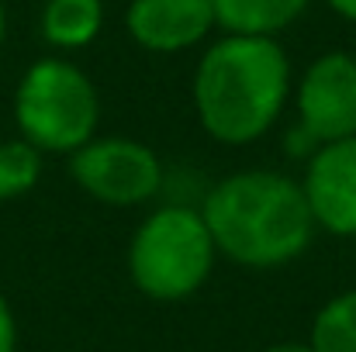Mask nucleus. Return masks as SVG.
<instances>
[{
	"instance_id": "1",
	"label": "nucleus",
	"mask_w": 356,
	"mask_h": 352,
	"mask_svg": "<svg viewBox=\"0 0 356 352\" xmlns=\"http://www.w3.org/2000/svg\"><path fill=\"white\" fill-rule=\"evenodd\" d=\"M291 94L294 69L273 35H218L204 45L191 83L197 124L229 149L259 142L280 121Z\"/></svg>"
},
{
	"instance_id": "2",
	"label": "nucleus",
	"mask_w": 356,
	"mask_h": 352,
	"mask_svg": "<svg viewBox=\"0 0 356 352\" xmlns=\"http://www.w3.org/2000/svg\"><path fill=\"white\" fill-rule=\"evenodd\" d=\"M197 208L218 255L245 269H280L294 262L318 232L301 180L277 169L229 173L204 190Z\"/></svg>"
},
{
	"instance_id": "3",
	"label": "nucleus",
	"mask_w": 356,
	"mask_h": 352,
	"mask_svg": "<svg viewBox=\"0 0 356 352\" xmlns=\"http://www.w3.org/2000/svg\"><path fill=\"white\" fill-rule=\"evenodd\" d=\"M215 259V238L194 204H159L128 242V276L142 297L159 304L194 297L211 280Z\"/></svg>"
},
{
	"instance_id": "4",
	"label": "nucleus",
	"mask_w": 356,
	"mask_h": 352,
	"mask_svg": "<svg viewBox=\"0 0 356 352\" xmlns=\"http://www.w3.org/2000/svg\"><path fill=\"white\" fill-rule=\"evenodd\" d=\"M14 124L42 156H73L101 131V94L76 62L42 56L17 80Z\"/></svg>"
},
{
	"instance_id": "5",
	"label": "nucleus",
	"mask_w": 356,
	"mask_h": 352,
	"mask_svg": "<svg viewBox=\"0 0 356 352\" xmlns=\"http://www.w3.org/2000/svg\"><path fill=\"white\" fill-rule=\"evenodd\" d=\"M73 183L108 208H138L166 190V169L156 149L124 135H94L66 156Z\"/></svg>"
},
{
	"instance_id": "6",
	"label": "nucleus",
	"mask_w": 356,
	"mask_h": 352,
	"mask_svg": "<svg viewBox=\"0 0 356 352\" xmlns=\"http://www.w3.org/2000/svg\"><path fill=\"white\" fill-rule=\"evenodd\" d=\"M298 128L315 142L329 145L356 135V56L332 49L315 56L294 87Z\"/></svg>"
},
{
	"instance_id": "7",
	"label": "nucleus",
	"mask_w": 356,
	"mask_h": 352,
	"mask_svg": "<svg viewBox=\"0 0 356 352\" xmlns=\"http://www.w3.org/2000/svg\"><path fill=\"white\" fill-rule=\"evenodd\" d=\"M301 190L318 232L356 238V135L318 145L305 159Z\"/></svg>"
},
{
	"instance_id": "8",
	"label": "nucleus",
	"mask_w": 356,
	"mask_h": 352,
	"mask_svg": "<svg viewBox=\"0 0 356 352\" xmlns=\"http://www.w3.org/2000/svg\"><path fill=\"white\" fill-rule=\"evenodd\" d=\"M211 0H131L124 10L128 38L156 56H177L215 35Z\"/></svg>"
},
{
	"instance_id": "9",
	"label": "nucleus",
	"mask_w": 356,
	"mask_h": 352,
	"mask_svg": "<svg viewBox=\"0 0 356 352\" xmlns=\"http://www.w3.org/2000/svg\"><path fill=\"white\" fill-rule=\"evenodd\" d=\"M312 0H211L215 21L232 35H280L291 28Z\"/></svg>"
},
{
	"instance_id": "10",
	"label": "nucleus",
	"mask_w": 356,
	"mask_h": 352,
	"mask_svg": "<svg viewBox=\"0 0 356 352\" xmlns=\"http://www.w3.org/2000/svg\"><path fill=\"white\" fill-rule=\"evenodd\" d=\"M38 24L52 49H87L104 28V0H45Z\"/></svg>"
},
{
	"instance_id": "11",
	"label": "nucleus",
	"mask_w": 356,
	"mask_h": 352,
	"mask_svg": "<svg viewBox=\"0 0 356 352\" xmlns=\"http://www.w3.org/2000/svg\"><path fill=\"white\" fill-rule=\"evenodd\" d=\"M308 346L315 352H356V287L318 308Z\"/></svg>"
},
{
	"instance_id": "12",
	"label": "nucleus",
	"mask_w": 356,
	"mask_h": 352,
	"mask_svg": "<svg viewBox=\"0 0 356 352\" xmlns=\"http://www.w3.org/2000/svg\"><path fill=\"white\" fill-rule=\"evenodd\" d=\"M42 169L45 156L31 142H24L21 135L0 142V201H17L31 194L42 180Z\"/></svg>"
},
{
	"instance_id": "13",
	"label": "nucleus",
	"mask_w": 356,
	"mask_h": 352,
	"mask_svg": "<svg viewBox=\"0 0 356 352\" xmlns=\"http://www.w3.org/2000/svg\"><path fill=\"white\" fill-rule=\"evenodd\" d=\"M0 352H17V318L3 294H0Z\"/></svg>"
},
{
	"instance_id": "14",
	"label": "nucleus",
	"mask_w": 356,
	"mask_h": 352,
	"mask_svg": "<svg viewBox=\"0 0 356 352\" xmlns=\"http://www.w3.org/2000/svg\"><path fill=\"white\" fill-rule=\"evenodd\" d=\"M325 3H329V10H332L336 17L356 24V0H325Z\"/></svg>"
},
{
	"instance_id": "15",
	"label": "nucleus",
	"mask_w": 356,
	"mask_h": 352,
	"mask_svg": "<svg viewBox=\"0 0 356 352\" xmlns=\"http://www.w3.org/2000/svg\"><path fill=\"white\" fill-rule=\"evenodd\" d=\"M263 352H315L308 342H273V346H266Z\"/></svg>"
},
{
	"instance_id": "16",
	"label": "nucleus",
	"mask_w": 356,
	"mask_h": 352,
	"mask_svg": "<svg viewBox=\"0 0 356 352\" xmlns=\"http://www.w3.org/2000/svg\"><path fill=\"white\" fill-rule=\"evenodd\" d=\"M3 38H7V7L0 0V45H3Z\"/></svg>"
},
{
	"instance_id": "17",
	"label": "nucleus",
	"mask_w": 356,
	"mask_h": 352,
	"mask_svg": "<svg viewBox=\"0 0 356 352\" xmlns=\"http://www.w3.org/2000/svg\"><path fill=\"white\" fill-rule=\"evenodd\" d=\"M353 56H356V49H353Z\"/></svg>"
}]
</instances>
